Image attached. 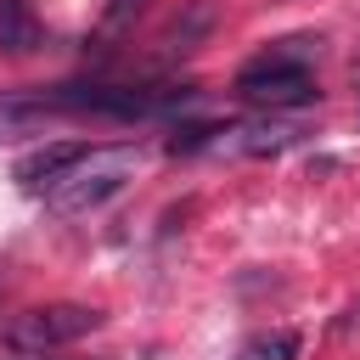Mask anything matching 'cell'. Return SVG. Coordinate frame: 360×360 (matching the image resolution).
<instances>
[{"instance_id": "obj_1", "label": "cell", "mask_w": 360, "mask_h": 360, "mask_svg": "<svg viewBox=\"0 0 360 360\" xmlns=\"http://www.w3.org/2000/svg\"><path fill=\"white\" fill-rule=\"evenodd\" d=\"M321 56V39H276L270 51H259L253 62H242L236 73V96L253 107V112H292V107H315L321 90H315V73L309 62Z\"/></svg>"}, {"instance_id": "obj_2", "label": "cell", "mask_w": 360, "mask_h": 360, "mask_svg": "<svg viewBox=\"0 0 360 360\" xmlns=\"http://www.w3.org/2000/svg\"><path fill=\"white\" fill-rule=\"evenodd\" d=\"M135 169H141V146H129V141H118V146H90V152H84L79 163H68L39 197H45L51 214H90V208L112 202V197L135 180Z\"/></svg>"}, {"instance_id": "obj_3", "label": "cell", "mask_w": 360, "mask_h": 360, "mask_svg": "<svg viewBox=\"0 0 360 360\" xmlns=\"http://www.w3.org/2000/svg\"><path fill=\"white\" fill-rule=\"evenodd\" d=\"M101 321L107 315L90 309V304H34L17 321H6V349H17V354H51V349H68V343L90 338Z\"/></svg>"}, {"instance_id": "obj_4", "label": "cell", "mask_w": 360, "mask_h": 360, "mask_svg": "<svg viewBox=\"0 0 360 360\" xmlns=\"http://www.w3.org/2000/svg\"><path fill=\"white\" fill-rule=\"evenodd\" d=\"M304 135H309L304 118H292V112H259V118L219 124V135H214L208 152H219V158H276V152H292Z\"/></svg>"}, {"instance_id": "obj_5", "label": "cell", "mask_w": 360, "mask_h": 360, "mask_svg": "<svg viewBox=\"0 0 360 360\" xmlns=\"http://www.w3.org/2000/svg\"><path fill=\"white\" fill-rule=\"evenodd\" d=\"M84 152H90L84 141H51V146H39V152H28V158L17 163V186H22V191H45V186H51L68 163H79Z\"/></svg>"}, {"instance_id": "obj_6", "label": "cell", "mask_w": 360, "mask_h": 360, "mask_svg": "<svg viewBox=\"0 0 360 360\" xmlns=\"http://www.w3.org/2000/svg\"><path fill=\"white\" fill-rule=\"evenodd\" d=\"M39 129H51V112H45L39 90H6L0 96V141H28Z\"/></svg>"}, {"instance_id": "obj_7", "label": "cell", "mask_w": 360, "mask_h": 360, "mask_svg": "<svg viewBox=\"0 0 360 360\" xmlns=\"http://www.w3.org/2000/svg\"><path fill=\"white\" fill-rule=\"evenodd\" d=\"M45 45V28L28 0H0V56H28Z\"/></svg>"}, {"instance_id": "obj_8", "label": "cell", "mask_w": 360, "mask_h": 360, "mask_svg": "<svg viewBox=\"0 0 360 360\" xmlns=\"http://www.w3.org/2000/svg\"><path fill=\"white\" fill-rule=\"evenodd\" d=\"M236 360H298V332H259L236 349Z\"/></svg>"}, {"instance_id": "obj_9", "label": "cell", "mask_w": 360, "mask_h": 360, "mask_svg": "<svg viewBox=\"0 0 360 360\" xmlns=\"http://www.w3.org/2000/svg\"><path fill=\"white\" fill-rule=\"evenodd\" d=\"M141 6H146V0H101V22L118 34V28H129V22H135V11H141Z\"/></svg>"}, {"instance_id": "obj_10", "label": "cell", "mask_w": 360, "mask_h": 360, "mask_svg": "<svg viewBox=\"0 0 360 360\" xmlns=\"http://www.w3.org/2000/svg\"><path fill=\"white\" fill-rule=\"evenodd\" d=\"M17 360H51V354H17Z\"/></svg>"}]
</instances>
